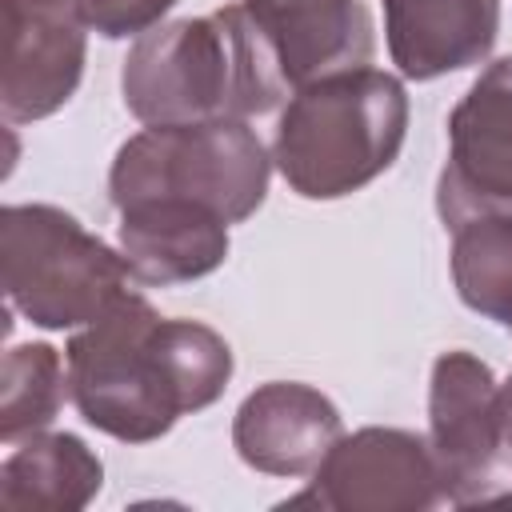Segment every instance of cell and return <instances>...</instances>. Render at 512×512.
<instances>
[{"mask_svg": "<svg viewBox=\"0 0 512 512\" xmlns=\"http://www.w3.org/2000/svg\"><path fill=\"white\" fill-rule=\"evenodd\" d=\"M288 88L368 68L376 52L364 0H240Z\"/></svg>", "mask_w": 512, "mask_h": 512, "instance_id": "cell-11", "label": "cell"}, {"mask_svg": "<svg viewBox=\"0 0 512 512\" xmlns=\"http://www.w3.org/2000/svg\"><path fill=\"white\" fill-rule=\"evenodd\" d=\"M120 92L140 124L248 120L288 100V84L244 4L136 36L120 68Z\"/></svg>", "mask_w": 512, "mask_h": 512, "instance_id": "cell-2", "label": "cell"}, {"mask_svg": "<svg viewBox=\"0 0 512 512\" xmlns=\"http://www.w3.org/2000/svg\"><path fill=\"white\" fill-rule=\"evenodd\" d=\"M104 488L100 456L72 432H36L12 444L0 464V504L8 512H80Z\"/></svg>", "mask_w": 512, "mask_h": 512, "instance_id": "cell-14", "label": "cell"}, {"mask_svg": "<svg viewBox=\"0 0 512 512\" xmlns=\"http://www.w3.org/2000/svg\"><path fill=\"white\" fill-rule=\"evenodd\" d=\"M388 56L404 80H436L492 56L500 0H380Z\"/></svg>", "mask_w": 512, "mask_h": 512, "instance_id": "cell-13", "label": "cell"}, {"mask_svg": "<svg viewBox=\"0 0 512 512\" xmlns=\"http://www.w3.org/2000/svg\"><path fill=\"white\" fill-rule=\"evenodd\" d=\"M180 0H76L80 20L104 40H128L152 32Z\"/></svg>", "mask_w": 512, "mask_h": 512, "instance_id": "cell-17", "label": "cell"}, {"mask_svg": "<svg viewBox=\"0 0 512 512\" xmlns=\"http://www.w3.org/2000/svg\"><path fill=\"white\" fill-rule=\"evenodd\" d=\"M436 212L444 228L480 212H512V56L492 60L448 116Z\"/></svg>", "mask_w": 512, "mask_h": 512, "instance_id": "cell-8", "label": "cell"}, {"mask_svg": "<svg viewBox=\"0 0 512 512\" xmlns=\"http://www.w3.org/2000/svg\"><path fill=\"white\" fill-rule=\"evenodd\" d=\"M272 156L248 120L148 124L116 148L108 168V200H192L228 224L256 216L268 196Z\"/></svg>", "mask_w": 512, "mask_h": 512, "instance_id": "cell-5", "label": "cell"}, {"mask_svg": "<svg viewBox=\"0 0 512 512\" xmlns=\"http://www.w3.org/2000/svg\"><path fill=\"white\" fill-rule=\"evenodd\" d=\"M428 444L448 504H512V452L504 448L500 428V384L468 348L440 352L432 364Z\"/></svg>", "mask_w": 512, "mask_h": 512, "instance_id": "cell-6", "label": "cell"}, {"mask_svg": "<svg viewBox=\"0 0 512 512\" xmlns=\"http://www.w3.org/2000/svg\"><path fill=\"white\" fill-rule=\"evenodd\" d=\"M4 28V120L32 124L60 112L76 96L88 60V24L76 0H4Z\"/></svg>", "mask_w": 512, "mask_h": 512, "instance_id": "cell-9", "label": "cell"}, {"mask_svg": "<svg viewBox=\"0 0 512 512\" xmlns=\"http://www.w3.org/2000/svg\"><path fill=\"white\" fill-rule=\"evenodd\" d=\"M340 436V408L300 380H268L252 388L232 416L236 456L264 476H312Z\"/></svg>", "mask_w": 512, "mask_h": 512, "instance_id": "cell-10", "label": "cell"}, {"mask_svg": "<svg viewBox=\"0 0 512 512\" xmlns=\"http://www.w3.org/2000/svg\"><path fill=\"white\" fill-rule=\"evenodd\" d=\"M68 400L120 444H148L188 412L212 408L232 380L228 340L184 316H160L136 288L64 344Z\"/></svg>", "mask_w": 512, "mask_h": 512, "instance_id": "cell-1", "label": "cell"}, {"mask_svg": "<svg viewBox=\"0 0 512 512\" xmlns=\"http://www.w3.org/2000/svg\"><path fill=\"white\" fill-rule=\"evenodd\" d=\"M284 504H316L332 512H428L448 500L428 436L368 424L340 436L312 472V484Z\"/></svg>", "mask_w": 512, "mask_h": 512, "instance_id": "cell-7", "label": "cell"}, {"mask_svg": "<svg viewBox=\"0 0 512 512\" xmlns=\"http://www.w3.org/2000/svg\"><path fill=\"white\" fill-rule=\"evenodd\" d=\"M116 240L136 284L148 288L192 284L228 260V220L192 200H136L120 208Z\"/></svg>", "mask_w": 512, "mask_h": 512, "instance_id": "cell-12", "label": "cell"}, {"mask_svg": "<svg viewBox=\"0 0 512 512\" xmlns=\"http://www.w3.org/2000/svg\"><path fill=\"white\" fill-rule=\"evenodd\" d=\"M500 428H504V448L512 452V372L500 384Z\"/></svg>", "mask_w": 512, "mask_h": 512, "instance_id": "cell-18", "label": "cell"}, {"mask_svg": "<svg viewBox=\"0 0 512 512\" xmlns=\"http://www.w3.org/2000/svg\"><path fill=\"white\" fill-rule=\"evenodd\" d=\"M452 284L464 308L512 328V212H480L452 228Z\"/></svg>", "mask_w": 512, "mask_h": 512, "instance_id": "cell-15", "label": "cell"}, {"mask_svg": "<svg viewBox=\"0 0 512 512\" xmlns=\"http://www.w3.org/2000/svg\"><path fill=\"white\" fill-rule=\"evenodd\" d=\"M68 396V360L44 340H28L4 352L0 364V440L20 444L44 432Z\"/></svg>", "mask_w": 512, "mask_h": 512, "instance_id": "cell-16", "label": "cell"}, {"mask_svg": "<svg viewBox=\"0 0 512 512\" xmlns=\"http://www.w3.org/2000/svg\"><path fill=\"white\" fill-rule=\"evenodd\" d=\"M128 260L56 204H4L0 284L8 304L44 332L100 320L132 292Z\"/></svg>", "mask_w": 512, "mask_h": 512, "instance_id": "cell-4", "label": "cell"}, {"mask_svg": "<svg viewBox=\"0 0 512 512\" xmlns=\"http://www.w3.org/2000/svg\"><path fill=\"white\" fill-rule=\"evenodd\" d=\"M408 136V92L392 72L352 68L292 88L272 164L304 200H340L384 176Z\"/></svg>", "mask_w": 512, "mask_h": 512, "instance_id": "cell-3", "label": "cell"}]
</instances>
